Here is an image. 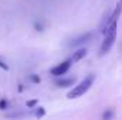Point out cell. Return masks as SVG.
Wrapping results in <instances>:
<instances>
[{
	"mask_svg": "<svg viewBox=\"0 0 122 120\" xmlns=\"http://www.w3.org/2000/svg\"><path fill=\"white\" fill-rule=\"evenodd\" d=\"M94 82H95V75H94V74L87 75V76H85V78L77 85V86H74L72 89L67 93V97H68V99H77V97H81L82 95H85L88 90L91 89V86L94 85Z\"/></svg>",
	"mask_w": 122,
	"mask_h": 120,
	"instance_id": "1",
	"label": "cell"
},
{
	"mask_svg": "<svg viewBox=\"0 0 122 120\" xmlns=\"http://www.w3.org/2000/svg\"><path fill=\"white\" fill-rule=\"evenodd\" d=\"M71 65H72V60H71V58H67V60L61 61L60 64H57L56 66H53V68L50 69V74H51L53 76H62V75H65V74L70 71Z\"/></svg>",
	"mask_w": 122,
	"mask_h": 120,
	"instance_id": "2",
	"label": "cell"
},
{
	"mask_svg": "<svg viewBox=\"0 0 122 120\" xmlns=\"http://www.w3.org/2000/svg\"><path fill=\"white\" fill-rule=\"evenodd\" d=\"M91 38H92V32H91V31L84 32V34H80L78 37L72 38V40L68 42V47H71V48H77V47H80V45H82V44L88 42Z\"/></svg>",
	"mask_w": 122,
	"mask_h": 120,
	"instance_id": "3",
	"label": "cell"
},
{
	"mask_svg": "<svg viewBox=\"0 0 122 120\" xmlns=\"http://www.w3.org/2000/svg\"><path fill=\"white\" fill-rule=\"evenodd\" d=\"M87 54H88V50L85 48V47H78V50L72 54V57H71V60L72 62H78V61H81L82 58H85L87 57Z\"/></svg>",
	"mask_w": 122,
	"mask_h": 120,
	"instance_id": "4",
	"label": "cell"
},
{
	"mask_svg": "<svg viewBox=\"0 0 122 120\" xmlns=\"http://www.w3.org/2000/svg\"><path fill=\"white\" fill-rule=\"evenodd\" d=\"M54 83H56V86H58V88H70V86H74L75 78H61L58 81H56Z\"/></svg>",
	"mask_w": 122,
	"mask_h": 120,
	"instance_id": "5",
	"label": "cell"
},
{
	"mask_svg": "<svg viewBox=\"0 0 122 120\" xmlns=\"http://www.w3.org/2000/svg\"><path fill=\"white\" fill-rule=\"evenodd\" d=\"M114 116H115V113H114L112 109H108V110H105V112L102 113V119L104 120H109V119H112Z\"/></svg>",
	"mask_w": 122,
	"mask_h": 120,
	"instance_id": "6",
	"label": "cell"
},
{
	"mask_svg": "<svg viewBox=\"0 0 122 120\" xmlns=\"http://www.w3.org/2000/svg\"><path fill=\"white\" fill-rule=\"evenodd\" d=\"M37 112H36V117L37 119H40V117H43L44 115H46V109L44 107H34Z\"/></svg>",
	"mask_w": 122,
	"mask_h": 120,
	"instance_id": "7",
	"label": "cell"
},
{
	"mask_svg": "<svg viewBox=\"0 0 122 120\" xmlns=\"http://www.w3.org/2000/svg\"><path fill=\"white\" fill-rule=\"evenodd\" d=\"M37 103H38V100H37V99H30V100H27V102H26V106H27L29 109H34V107L37 106Z\"/></svg>",
	"mask_w": 122,
	"mask_h": 120,
	"instance_id": "8",
	"label": "cell"
},
{
	"mask_svg": "<svg viewBox=\"0 0 122 120\" xmlns=\"http://www.w3.org/2000/svg\"><path fill=\"white\" fill-rule=\"evenodd\" d=\"M7 106H9V102L3 97V99H0V109L1 110H6L7 109Z\"/></svg>",
	"mask_w": 122,
	"mask_h": 120,
	"instance_id": "9",
	"label": "cell"
},
{
	"mask_svg": "<svg viewBox=\"0 0 122 120\" xmlns=\"http://www.w3.org/2000/svg\"><path fill=\"white\" fill-rule=\"evenodd\" d=\"M30 81L33 82V83H40V81H41V79H40V76H38L37 74H33V75L30 76Z\"/></svg>",
	"mask_w": 122,
	"mask_h": 120,
	"instance_id": "10",
	"label": "cell"
},
{
	"mask_svg": "<svg viewBox=\"0 0 122 120\" xmlns=\"http://www.w3.org/2000/svg\"><path fill=\"white\" fill-rule=\"evenodd\" d=\"M0 69H3V71H9V69H10L9 64H6V62L1 60V58H0Z\"/></svg>",
	"mask_w": 122,
	"mask_h": 120,
	"instance_id": "11",
	"label": "cell"
},
{
	"mask_svg": "<svg viewBox=\"0 0 122 120\" xmlns=\"http://www.w3.org/2000/svg\"><path fill=\"white\" fill-rule=\"evenodd\" d=\"M33 26H34V28H36L37 31H43V30H44V26H43L41 23H38V21H34V24H33Z\"/></svg>",
	"mask_w": 122,
	"mask_h": 120,
	"instance_id": "12",
	"label": "cell"
},
{
	"mask_svg": "<svg viewBox=\"0 0 122 120\" xmlns=\"http://www.w3.org/2000/svg\"><path fill=\"white\" fill-rule=\"evenodd\" d=\"M23 89H24V88H23V85L20 83V85H19V92H23Z\"/></svg>",
	"mask_w": 122,
	"mask_h": 120,
	"instance_id": "13",
	"label": "cell"
}]
</instances>
